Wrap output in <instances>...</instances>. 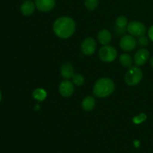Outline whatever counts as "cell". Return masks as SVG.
Returning a JSON list of instances; mask_svg holds the SVG:
<instances>
[{"label":"cell","instance_id":"1","mask_svg":"<svg viewBox=\"0 0 153 153\" xmlns=\"http://www.w3.org/2000/svg\"><path fill=\"white\" fill-rule=\"evenodd\" d=\"M52 28L57 37L61 39H67L74 34L76 22L70 16H61L55 21Z\"/></svg>","mask_w":153,"mask_h":153},{"label":"cell","instance_id":"2","mask_svg":"<svg viewBox=\"0 0 153 153\" xmlns=\"http://www.w3.org/2000/svg\"><path fill=\"white\" fill-rule=\"evenodd\" d=\"M115 88L114 82L109 78H102L97 81L94 87L93 93L99 98H105L110 96Z\"/></svg>","mask_w":153,"mask_h":153},{"label":"cell","instance_id":"3","mask_svg":"<svg viewBox=\"0 0 153 153\" xmlns=\"http://www.w3.org/2000/svg\"><path fill=\"white\" fill-rule=\"evenodd\" d=\"M143 73L137 66L131 67L125 75V82L129 86L138 85L143 79Z\"/></svg>","mask_w":153,"mask_h":153},{"label":"cell","instance_id":"4","mask_svg":"<svg viewBox=\"0 0 153 153\" xmlns=\"http://www.w3.org/2000/svg\"><path fill=\"white\" fill-rule=\"evenodd\" d=\"M99 57L103 62L110 63L114 61L117 57V52L114 46L105 45L99 51Z\"/></svg>","mask_w":153,"mask_h":153},{"label":"cell","instance_id":"5","mask_svg":"<svg viewBox=\"0 0 153 153\" xmlns=\"http://www.w3.org/2000/svg\"><path fill=\"white\" fill-rule=\"evenodd\" d=\"M127 31L131 35L141 37L146 34V28L143 23L139 21H131L127 25Z\"/></svg>","mask_w":153,"mask_h":153},{"label":"cell","instance_id":"6","mask_svg":"<svg viewBox=\"0 0 153 153\" xmlns=\"http://www.w3.org/2000/svg\"><path fill=\"white\" fill-rule=\"evenodd\" d=\"M97 49V43L95 40L91 37H88L85 40H83L81 45V50L82 52L85 55H93Z\"/></svg>","mask_w":153,"mask_h":153},{"label":"cell","instance_id":"7","mask_svg":"<svg viewBox=\"0 0 153 153\" xmlns=\"http://www.w3.org/2000/svg\"><path fill=\"white\" fill-rule=\"evenodd\" d=\"M136 40L132 35H124L120 40V46L126 52H130L136 47Z\"/></svg>","mask_w":153,"mask_h":153},{"label":"cell","instance_id":"8","mask_svg":"<svg viewBox=\"0 0 153 153\" xmlns=\"http://www.w3.org/2000/svg\"><path fill=\"white\" fill-rule=\"evenodd\" d=\"M149 58V52L146 49H140L137 51L134 56V62L136 66H143L147 62Z\"/></svg>","mask_w":153,"mask_h":153},{"label":"cell","instance_id":"9","mask_svg":"<svg viewBox=\"0 0 153 153\" xmlns=\"http://www.w3.org/2000/svg\"><path fill=\"white\" fill-rule=\"evenodd\" d=\"M74 92V85L73 82L68 80L61 82L59 85V93L62 97H70Z\"/></svg>","mask_w":153,"mask_h":153},{"label":"cell","instance_id":"10","mask_svg":"<svg viewBox=\"0 0 153 153\" xmlns=\"http://www.w3.org/2000/svg\"><path fill=\"white\" fill-rule=\"evenodd\" d=\"M36 7L42 12H49L54 8L55 0H35Z\"/></svg>","mask_w":153,"mask_h":153},{"label":"cell","instance_id":"11","mask_svg":"<svg viewBox=\"0 0 153 153\" xmlns=\"http://www.w3.org/2000/svg\"><path fill=\"white\" fill-rule=\"evenodd\" d=\"M61 74L65 79H72L74 75V68L70 62H66L62 64L61 67Z\"/></svg>","mask_w":153,"mask_h":153},{"label":"cell","instance_id":"12","mask_svg":"<svg viewBox=\"0 0 153 153\" xmlns=\"http://www.w3.org/2000/svg\"><path fill=\"white\" fill-rule=\"evenodd\" d=\"M97 38L100 44L105 46V45H108L111 41L112 35L108 30L102 29L99 32Z\"/></svg>","mask_w":153,"mask_h":153},{"label":"cell","instance_id":"13","mask_svg":"<svg viewBox=\"0 0 153 153\" xmlns=\"http://www.w3.org/2000/svg\"><path fill=\"white\" fill-rule=\"evenodd\" d=\"M35 4L33 1H25L22 4H21L20 10L22 14L24 16H30L34 13V10H35Z\"/></svg>","mask_w":153,"mask_h":153},{"label":"cell","instance_id":"14","mask_svg":"<svg viewBox=\"0 0 153 153\" xmlns=\"http://www.w3.org/2000/svg\"><path fill=\"white\" fill-rule=\"evenodd\" d=\"M95 99L93 97H91V96H88V97H86L83 100H82V108L85 111H92L93 109L94 108V107H95Z\"/></svg>","mask_w":153,"mask_h":153},{"label":"cell","instance_id":"15","mask_svg":"<svg viewBox=\"0 0 153 153\" xmlns=\"http://www.w3.org/2000/svg\"><path fill=\"white\" fill-rule=\"evenodd\" d=\"M120 61L123 67L130 68L132 67V58L131 55L127 53H123L120 56Z\"/></svg>","mask_w":153,"mask_h":153},{"label":"cell","instance_id":"16","mask_svg":"<svg viewBox=\"0 0 153 153\" xmlns=\"http://www.w3.org/2000/svg\"><path fill=\"white\" fill-rule=\"evenodd\" d=\"M72 82L76 86H82L85 83V78L80 73H76L72 77Z\"/></svg>","mask_w":153,"mask_h":153},{"label":"cell","instance_id":"17","mask_svg":"<svg viewBox=\"0 0 153 153\" xmlns=\"http://www.w3.org/2000/svg\"><path fill=\"white\" fill-rule=\"evenodd\" d=\"M46 97V93L44 90L40 89V88H38V89H36L35 91L33 92V97L36 100H37L38 101H43Z\"/></svg>","mask_w":153,"mask_h":153},{"label":"cell","instance_id":"18","mask_svg":"<svg viewBox=\"0 0 153 153\" xmlns=\"http://www.w3.org/2000/svg\"><path fill=\"white\" fill-rule=\"evenodd\" d=\"M128 24V19L126 16H120L116 19V25L118 28H124Z\"/></svg>","mask_w":153,"mask_h":153},{"label":"cell","instance_id":"19","mask_svg":"<svg viewBox=\"0 0 153 153\" xmlns=\"http://www.w3.org/2000/svg\"><path fill=\"white\" fill-rule=\"evenodd\" d=\"M85 4L88 10H94L98 7L99 0H85Z\"/></svg>","mask_w":153,"mask_h":153},{"label":"cell","instance_id":"20","mask_svg":"<svg viewBox=\"0 0 153 153\" xmlns=\"http://www.w3.org/2000/svg\"><path fill=\"white\" fill-rule=\"evenodd\" d=\"M139 45L141 46H146L149 44V40H148L147 37L146 36H141V37H139L138 40H137Z\"/></svg>","mask_w":153,"mask_h":153},{"label":"cell","instance_id":"21","mask_svg":"<svg viewBox=\"0 0 153 153\" xmlns=\"http://www.w3.org/2000/svg\"><path fill=\"white\" fill-rule=\"evenodd\" d=\"M146 115H145L144 114H141L139 115L138 117H134V122L137 124L140 123L141 122L144 121L145 120H146Z\"/></svg>","mask_w":153,"mask_h":153},{"label":"cell","instance_id":"22","mask_svg":"<svg viewBox=\"0 0 153 153\" xmlns=\"http://www.w3.org/2000/svg\"><path fill=\"white\" fill-rule=\"evenodd\" d=\"M148 34H149V37L152 41H153V25L149 28V31H148Z\"/></svg>","mask_w":153,"mask_h":153},{"label":"cell","instance_id":"23","mask_svg":"<svg viewBox=\"0 0 153 153\" xmlns=\"http://www.w3.org/2000/svg\"><path fill=\"white\" fill-rule=\"evenodd\" d=\"M149 64H150L151 67H152L153 68V57H152V58H150V61H149Z\"/></svg>","mask_w":153,"mask_h":153},{"label":"cell","instance_id":"24","mask_svg":"<svg viewBox=\"0 0 153 153\" xmlns=\"http://www.w3.org/2000/svg\"><path fill=\"white\" fill-rule=\"evenodd\" d=\"M1 91H0V102H1Z\"/></svg>","mask_w":153,"mask_h":153}]
</instances>
